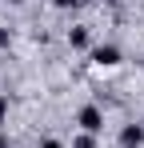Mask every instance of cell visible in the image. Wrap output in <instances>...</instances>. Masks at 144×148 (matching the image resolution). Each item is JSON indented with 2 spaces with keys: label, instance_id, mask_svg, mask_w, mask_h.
<instances>
[{
  "label": "cell",
  "instance_id": "obj_1",
  "mask_svg": "<svg viewBox=\"0 0 144 148\" xmlns=\"http://www.w3.org/2000/svg\"><path fill=\"white\" fill-rule=\"evenodd\" d=\"M76 120H80V128H84V132H100V128H104V112H100V108H96V104H84V108H80V116H76Z\"/></svg>",
  "mask_w": 144,
  "mask_h": 148
},
{
  "label": "cell",
  "instance_id": "obj_2",
  "mask_svg": "<svg viewBox=\"0 0 144 148\" xmlns=\"http://www.w3.org/2000/svg\"><path fill=\"white\" fill-rule=\"evenodd\" d=\"M92 64H100V68L120 64V48H116V44H96V48H92Z\"/></svg>",
  "mask_w": 144,
  "mask_h": 148
},
{
  "label": "cell",
  "instance_id": "obj_3",
  "mask_svg": "<svg viewBox=\"0 0 144 148\" xmlns=\"http://www.w3.org/2000/svg\"><path fill=\"white\" fill-rule=\"evenodd\" d=\"M144 144V128L140 124H124L120 128V148H140Z\"/></svg>",
  "mask_w": 144,
  "mask_h": 148
},
{
  "label": "cell",
  "instance_id": "obj_4",
  "mask_svg": "<svg viewBox=\"0 0 144 148\" xmlns=\"http://www.w3.org/2000/svg\"><path fill=\"white\" fill-rule=\"evenodd\" d=\"M68 44H72V48H88V44H92V32H88L84 24H76L68 32Z\"/></svg>",
  "mask_w": 144,
  "mask_h": 148
},
{
  "label": "cell",
  "instance_id": "obj_5",
  "mask_svg": "<svg viewBox=\"0 0 144 148\" xmlns=\"http://www.w3.org/2000/svg\"><path fill=\"white\" fill-rule=\"evenodd\" d=\"M72 148H96V136H92V132H84V136L72 140Z\"/></svg>",
  "mask_w": 144,
  "mask_h": 148
},
{
  "label": "cell",
  "instance_id": "obj_6",
  "mask_svg": "<svg viewBox=\"0 0 144 148\" xmlns=\"http://www.w3.org/2000/svg\"><path fill=\"white\" fill-rule=\"evenodd\" d=\"M52 4H56V8H80L84 0H52Z\"/></svg>",
  "mask_w": 144,
  "mask_h": 148
},
{
  "label": "cell",
  "instance_id": "obj_7",
  "mask_svg": "<svg viewBox=\"0 0 144 148\" xmlns=\"http://www.w3.org/2000/svg\"><path fill=\"white\" fill-rule=\"evenodd\" d=\"M8 44H12V32H8V28H0V48H8Z\"/></svg>",
  "mask_w": 144,
  "mask_h": 148
},
{
  "label": "cell",
  "instance_id": "obj_8",
  "mask_svg": "<svg viewBox=\"0 0 144 148\" xmlns=\"http://www.w3.org/2000/svg\"><path fill=\"white\" fill-rule=\"evenodd\" d=\"M8 116V96H0V120Z\"/></svg>",
  "mask_w": 144,
  "mask_h": 148
},
{
  "label": "cell",
  "instance_id": "obj_9",
  "mask_svg": "<svg viewBox=\"0 0 144 148\" xmlns=\"http://www.w3.org/2000/svg\"><path fill=\"white\" fill-rule=\"evenodd\" d=\"M40 148H64V144H60V140H44Z\"/></svg>",
  "mask_w": 144,
  "mask_h": 148
},
{
  "label": "cell",
  "instance_id": "obj_10",
  "mask_svg": "<svg viewBox=\"0 0 144 148\" xmlns=\"http://www.w3.org/2000/svg\"><path fill=\"white\" fill-rule=\"evenodd\" d=\"M0 148H8V140H4V136H0Z\"/></svg>",
  "mask_w": 144,
  "mask_h": 148
},
{
  "label": "cell",
  "instance_id": "obj_11",
  "mask_svg": "<svg viewBox=\"0 0 144 148\" xmlns=\"http://www.w3.org/2000/svg\"><path fill=\"white\" fill-rule=\"evenodd\" d=\"M8 4H20V0H8Z\"/></svg>",
  "mask_w": 144,
  "mask_h": 148
}]
</instances>
